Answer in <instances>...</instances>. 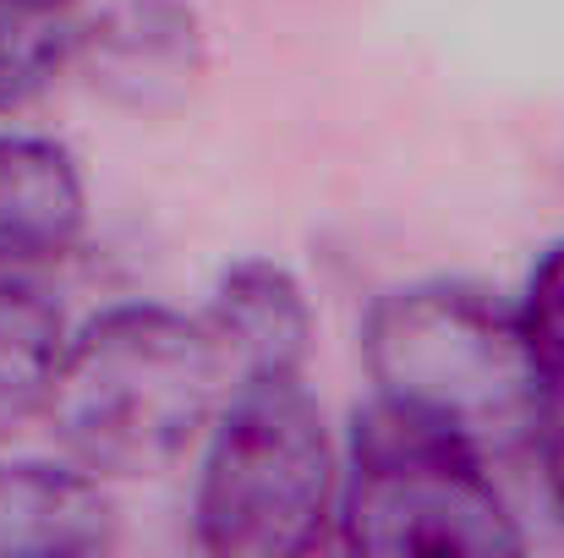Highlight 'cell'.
<instances>
[{"label": "cell", "instance_id": "cell-5", "mask_svg": "<svg viewBox=\"0 0 564 558\" xmlns=\"http://www.w3.org/2000/svg\"><path fill=\"white\" fill-rule=\"evenodd\" d=\"M197 318L208 324L236 389L258 378H302L313 351V307L291 269L269 258L230 263Z\"/></svg>", "mask_w": 564, "mask_h": 558}, {"label": "cell", "instance_id": "cell-11", "mask_svg": "<svg viewBox=\"0 0 564 558\" xmlns=\"http://www.w3.org/2000/svg\"><path fill=\"white\" fill-rule=\"evenodd\" d=\"M521 318H527V335H532V346L549 368V383H564V241H554L532 263Z\"/></svg>", "mask_w": 564, "mask_h": 558}, {"label": "cell", "instance_id": "cell-2", "mask_svg": "<svg viewBox=\"0 0 564 558\" xmlns=\"http://www.w3.org/2000/svg\"><path fill=\"white\" fill-rule=\"evenodd\" d=\"M230 394V368L203 318L132 302L66 340L44 416L94 477H160Z\"/></svg>", "mask_w": 564, "mask_h": 558}, {"label": "cell", "instance_id": "cell-3", "mask_svg": "<svg viewBox=\"0 0 564 558\" xmlns=\"http://www.w3.org/2000/svg\"><path fill=\"white\" fill-rule=\"evenodd\" d=\"M340 455L302 378L241 383L197 477V548L214 558H296L340 521Z\"/></svg>", "mask_w": 564, "mask_h": 558}, {"label": "cell", "instance_id": "cell-12", "mask_svg": "<svg viewBox=\"0 0 564 558\" xmlns=\"http://www.w3.org/2000/svg\"><path fill=\"white\" fill-rule=\"evenodd\" d=\"M538 455H543V477H549V493L564 510V383L549 389V411H543V427H538Z\"/></svg>", "mask_w": 564, "mask_h": 558}, {"label": "cell", "instance_id": "cell-9", "mask_svg": "<svg viewBox=\"0 0 564 558\" xmlns=\"http://www.w3.org/2000/svg\"><path fill=\"white\" fill-rule=\"evenodd\" d=\"M66 357V318L33 263H0V433L44 411Z\"/></svg>", "mask_w": 564, "mask_h": 558}, {"label": "cell", "instance_id": "cell-6", "mask_svg": "<svg viewBox=\"0 0 564 558\" xmlns=\"http://www.w3.org/2000/svg\"><path fill=\"white\" fill-rule=\"evenodd\" d=\"M116 543V510L88 466H0V558H88Z\"/></svg>", "mask_w": 564, "mask_h": 558}, {"label": "cell", "instance_id": "cell-1", "mask_svg": "<svg viewBox=\"0 0 564 558\" xmlns=\"http://www.w3.org/2000/svg\"><path fill=\"white\" fill-rule=\"evenodd\" d=\"M362 362L389 411L460 438L482 460L538 444L554 389L521 307L460 280L383 291L362 324Z\"/></svg>", "mask_w": 564, "mask_h": 558}, {"label": "cell", "instance_id": "cell-8", "mask_svg": "<svg viewBox=\"0 0 564 558\" xmlns=\"http://www.w3.org/2000/svg\"><path fill=\"white\" fill-rule=\"evenodd\" d=\"M88 219L83 176L50 138L0 132V263L61 258Z\"/></svg>", "mask_w": 564, "mask_h": 558}, {"label": "cell", "instance_id": "cell-7", "mask_svg": "<svg viewBox=\"0 0 564 558\" xmlns=\"http://www.w3.org/2000/svg\"><path fill=\"white\" fill-rule=\"evenodd\" d=\"M77 55L88 61L94 88L127 105H154L165 88L192 83L197 28L182 0H127L77 39Z\"/></svg>", "mask_w": 564, "mask_h": 558}, {"label": "cell", "instance_id": "cell-4", "mask_svg": "<svg viewBox=\"0 0 564 558\" xmlns=\"http://www.w3.org/2000/svg\"><path fill=\"white\" fill-rule=\"evenodd\" d=\"M340 543L368 558H505L527 548L488 460L383 400L357 416L351 433Z\"/></svg>", "mask_w": 564, "mask_h": 558}, {"label": "cell", "instance_id": "cell-10", "mask_svg": "<svg viewBox=\"0 0 564 558\" xmlns=\"http://www.w3.org/2000/svg\"><path fill=\"white\" fill-rule=\"evenodd\" d=\"M77 50L61 11H44L33 0H0V110L33 99Z\"/></svg>", "mask_w": 564, "mask_h": 558}, {"label": "cell", "instance_id": "cell-13", "mask_svg": "<svg viewBox=\"0 0 564 558\" xmlns=\"http://www.w3.org/2000/svg\"><path fill=\"white\" fill-rule=\"evenodd\" d=\"M33 6H44V11H66L72 0H33Z\"/></svg>", "mask_w": 564, "mask_h": 558}]
</instances>
